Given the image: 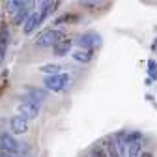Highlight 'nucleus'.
<instances>
[{"label": "nucleus", "mask_w": 157, "mask_h": 157, "mask_svg": "<svg viewBox=\"0 0 157 157\" xmlns=\"http://www.w3.org/2000/svg\"><path fill=\"white\" fill-rule=\"evenodd\" d=\"M148 71H150V78H155L157 81V64H155V60H150L148 62Z\"/></svg>", "instance_id": "21"}, {"label": "nucleus", "mask_w": 157, "mask_h": 157, "mask_svg": "<svg viewBox=\"0 0 157 157\" xmlns=\"http://www.w3.org/2000/svg\"><path fill=\"white\" fill-rule=\"evenodd\" d=\"M125 136H127V131H118V133L114 135V142H116L118 150H120V155H122V157H124V153H125V150H127Z\"/></svg>", "instance_id": "11"}, {"label": "nucleus", "mask_w": 157, "mask_h": 157, "mask_svg": "<svg viewBox=\"0 0 157 157\" xmlns=\"http://www.w3.org/2000/svg\"><path fill=\"white\" fill-rule=\"evenodd\" d=\"M81 6H82V8H95L97 4H95V2H82Z\"/></svg>", "instance_id": "22"}, {"label": "nucleus", "mask_w": 157, "mask_h": 157, "mask_svg": "<svg viewBox=\"0 0 157 157\" xmlns=\"http://www.w3.org/2000/svg\"><path fill=\"white\" fill-rule=\"evenodd\" d=\"M140 140H142V133H140V131H131V133H127V136H125L127 146H129V144H135V142H140Z\"/></svg>", "instance_id": "19"}, {"label": "nucleus", "mask_w": 157, "mask_h": 157, "mask_svg": "<svg viewBox=\"0 0 157 157\" xmlns=\"http://www.w3.org/2000/svg\"><path fill=\"white\" fill-rule=\"evenodd\" d=\"M64 39H66V34L62 30H58V28H47L39 36H36V45L41 47V49H45V47H56L60 41H64Z\"/></svg>", "instance_id": "1"}, {"label": "nucleus", "mask_w": 157, "mask_h": 157, "mask_svg": "<svg viewBox=\"0 0 157 157\" xmlns=\"http://www.w3.org/2000/svg\"><path fill=\"white\" fill-rule=\"evenodd\" d=\"M140 157H153V153H151V151H142Z\"/></svg>", "instance_id": "24"}, {"label": "nucleus", "mask_w": 157, "mask_h": 157, "mask_svg": "<svg viewBox=\"0 0 157 157\" xmlns=\"http://www.w3.org/2000/svg\"><path fill=\"white\" fill-rule=\"evenodd\" d=\"M41 23H43L41 13H39V11H34V13H30L28 21L25 23V26H23V32H25L26 36H30L32 32H36V30L39 28V25H41Z\"/></svg>", "instance_id": "7"}, {"label": "nucleus", "mask_w": 157, "mask_h": 157, "mask_svg": "<svg viewBox=\"0 0 157 157\" xmlns=\"http://www.w3.org/2000/svg\"><path fill=\"white\" fill-rule=\"evenodd\" d=\"M28 6H32V2H26V4H25V8H21V10H19V11L15 13V17H13V25L21 26V25H25V23L28 21V17H30Z\"/></svg>", "instance_id": "9"}, {"label": "nucleus", "mask_w": 157, "mask_h": 157, "mask_svg": "<svg viewBox=\"0 0 157 157\" xmlns=\"http://www.w3.org/2000/svg\"><path fill=\"white\" fill-rule=\"evenodd\" d=\"M71 45H73V41L71 39H64V41H60L56 47H52V52H54V56H66L69 51H71Z\"/></svg>", "instance_id": "10"}, {"label": "nucleus", "mask_w": 157, "mask_h": 157, "mask_svg": "<svg viewBox=\"0 0 157 157\" xmlns=\"http://www.w3.org/2000/svg\"><path fill=\"white\" fill-rule=\"evenodd\" d=\"M8 45H10V30H8V23H2L0 25V66L4 64Z\"/></svg>", "instance_id": "6"}, {"label": "nucleus", "mask_w": 157, "mask_h": 157, "mask_svg": "<svg viewBox=\"0 0 157 157\" xmlns=\"http://www.w3.org/2000/svg\"><path fill=\"white\" fill-rule=\"evenodd\" d=\"M0 157H26V155H11V153H0Z\"/></svg>", "instance_id": "23"}, {"label": "nucleus", "mask_w": 157, "mask_h": 157, "mask_svg": "<svg viewBox=\"0 0 157 157\" xmlns=\"http://www.w3.org/2000/svg\"><path fill=\"white\" fill-rule=\"evenodd\" d=\"M71 82V75L69 73H58V75H47L45 77V88L51 92H62L67 88V84Z\"/></svg>", "instance_id": "2"}, {"label": "nucleus", "mask_w": 157, "mask_h": 157, "mask_svg": "<svg viewBox=\"0 0 157 157\" xmlns=\"http://www.w3.org/2000/svg\"><path fill=\"white\" fill-rule=\"evenodd\" d=\"M77 21H78L77 15H62V17H58L56 21H54V25H56V26H62V25H66V23H77Z\"/></svg>", "instance_id": "18"}, {"label": "nucleus", "mask_w": 157, "mask_h": 157, "mask_svg": "<svg viewBox=\"0 0 157 157\" xmlns=\"http://www.w3.org/2000/svg\"><path fill=\"white\" fill-rule=\"evenodd\" d=\"M10 129L13 135H23L28 131V120H25L23 116H13L10 120Z\"/></svg>", "instance_id": "8"}, {"label": "nucleus", "mask_w": 157, "mask_h": 157, "mask_svg": "<svg viewBox=\"0 0 157 157\" xmlns=\"http://www.w3.org/2000/svg\"><path fill=\"white\" fill-rule=\"evenodd\" d=\"M103 148H105V151H107L109 157H122V155H120V150H118V146H116V142H114V136L107 139V142H105Z\"/></svg>", "instance_id": "12"}, {"label": "nucleus", "mask_w": 157, "mask_h": 157, "mask_svg": "<svg viewBox=\"0 0 157 157\" xmlns=\"http://www.w3.org/2000/svg\"><path fill=\"white\" fill-rule=\"evenodd\" d=\"M25 4H26V2H21V0H10V2H6L4 6H6V10H8V11L17 13L21 8H25Z\"/></svg>", "instance_id": "17"}, {"label": "nucleus", "mask_w": 157, "mask_h": 157, "mask_svg": "<svg viewBox=\"0 0 157 157\" xmlns=\"http://www.w3.org/2000/svg\"><path fill=\"white\" fill-rule=\"evenodd\" d=\"M142 153V142H135L127 146V157H140Z\"/></svg>", "instance_id": "16"}, {"label": "nucleus", "mask_w": 157, "mask_h": 157, "mask_svg": "<svg viewBox=\"0 0 157 157\" xmlns=\"http://www.w3.org/2000/svg\"><path fill=\"white\" fill-rule=\"evenodd\" d=\"M58 4H60V2H56V0H54V2H43V4H41V11H39V13H41V19L51 17V15L56 11Z\"/></svg>", "instance_id": "14"}, {"label": "nucleus", "mask_w": 157, "mask_h": 157, "mask_svg": "<svg viewBox=\"0 0 157 157\" xmlns=\"http://www.w3.org/2000/svg\"><path fill=\"white\" fill-rule=\"evenodd\" d=\"M73 60H77V62H82V64H88L90 60H92V51H82V49H77L73 54Z\"/></svg>", "instance_id": "13"}, {"label": "nucleus", "mask_w": 157, "mask_h": 157, "mask_svg": "<svg viewBox=\"0 0 157 157\" xmlns=\"http://www.w3.org/2000/svg\"><path fill=\"white\" fill-rule=\"evenodd\" d=\"M21 103H34L39 105L47 99V92L45 90H39V88H26V94H23L21 97Z\"/></svg>", "instance_id": "4"}, {"label": "nucleus", "mask_w": 157, "mask_h": 157, "mask_svg": "<svg viewBox=\"0 0 157 157\" xmlns=\"http://www.w3.org/2000/svg\"><path fill=\"white\" fill-rule=\"evenodd\" d=\"M17 112L19 116H23L25 120H36L39 116V105H34V103H21L17 107Z\"/></svg>", "instance_id": "5"}, {"label": "nucleus", "mask_w": 157, "mask_h": 157, "mask_svg": "<svg viewBox=\"0 0 157 157\" xmlns=\"http://www.w3.org/2000/svg\"><path fill=\"white\" fill-rule=\"evenodd\" d=\"M90 155H92V157H109L103 146H94V148L90 150Z\"/></svg>", "instance_id": "20"}, {"label": "nucleus", "mask_w": 157, "mask_h": 157, "mask_svg": "<svg viewBox=\"0 0 157 157\" xmlns=\"http://www.w3.org/2000/svg\"><path fill=\"white\" fill-rule=\"evenodd\" d=\"M75 43L81 47L82 51H92L94 47H97L101 43V36L95 34V32H84V34H81L75 39Z\"/></svg>", "instance_id": "3"}, {"label": "nucleus", "mask_w": 157, "mask_h": 157, "mask_svg": "<svg viewBox=\"0 0 157 157\" xmlns=\"http://www.w3.org/2000/svg\"><path fill=\"white\" fill-rule=\"evenodd\" d=\"M60 69H62V66H58V64H45V66L39 67V71L45 73V75H58Z\"/></svg>", "instance_id": "15"}]
</instances>
